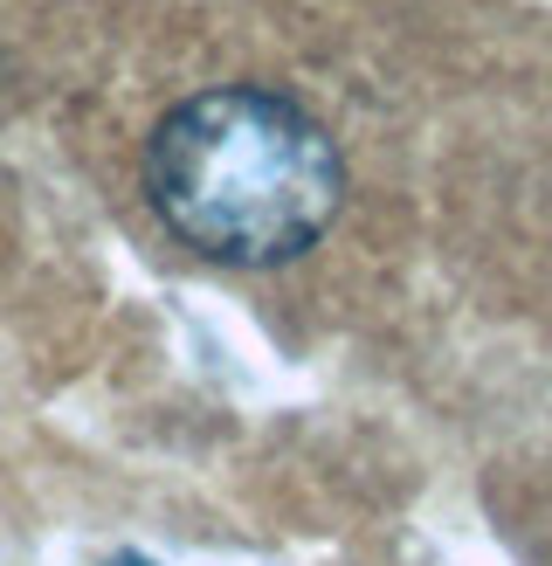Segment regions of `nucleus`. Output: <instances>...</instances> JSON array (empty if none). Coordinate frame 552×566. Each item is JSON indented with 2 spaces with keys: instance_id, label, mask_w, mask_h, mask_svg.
Wrapping results in <instances>:
<instances>
[{
  "instance_id": "1",
  "label": "nucleus",
  "mask_w": 552,
  "mask_h": 566,
  "mask_svg": "<svg viewBox=\"0 0 552 566\" xmlns=\"http://www.w3.org/2000/svg\"><path fill=\"white\" fill-rule=\"evenodd\" d=\"M159 221L193 256L269 270L311 249L346 201L339 146L276 91H201L166 111L146 146Z\"/></svg>"
},
{
  "instance_id": "2",
  "label": "nucleus",
  "mask_w": 552,
  "mask_h": 566,
  "mask_svg": "<svg viewBox=\"0 0 552 566\" xmlns=\"http://www.w3.org/2000/svg\"><path fill=\"white\" fill-rule=\"evenodd\" d=\"M110 566H152V559H138V553H125V559H110Z\"/></svg>"
}]
</instances>
